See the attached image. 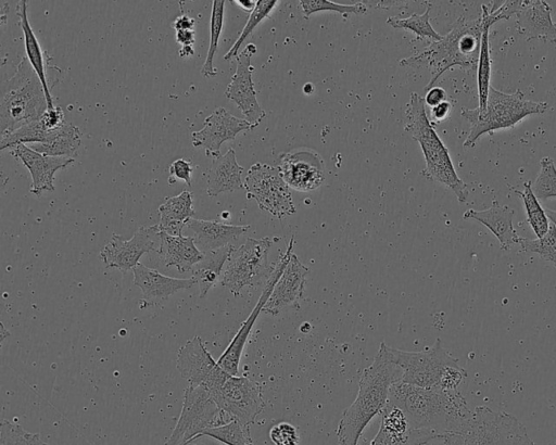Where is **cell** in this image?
Returning <instances> with one entry per match:
<instances>
[{"instance_id": "cell-25", "label": "cell", "mask_w": 556, "mask_h": 445, "mask_svg": "<svg viewBox=\"0 0 556 445\" xmlns=\"http://www.w3.org/2000/svg\"><path fill=\"white\" fill-rule=\"evenodd\" d=\"M187 227L194 233L193 239L198 249L211 252L231 244L249 229V225H228L217 220L191 218Z\"/></svg>"}, {"instance_id": "cell-6", "label": "cell", "mask_w": 556, "mask_h": 445, "mask_svg": "<svg viewBox=\"0 0 556 445\" xmlns=\"http://www.w3.org/2000/svg\"><path fill=\"white\" fill-rule=\"evenodd\" d=\"M548 107L547 102L526 99L519 89L513 93H506L491 86L484 110L462 109V116L471 126L463 145L472 148L482 135L515 127L529 115L544 114Z\"/></svg>"}, {"instance_id": "cell-9", "label": "cell", "mask_w": 556, "mask_h": 445, "mask_svg": "<svg viewBox=\"0 0 556 445\" xmlns=\"http://www.w3.org/2000/svg\"><path fill=\"white\" fill-rule=\"evenodd\" d=\"M274 240L248 238L243 244L233 249L225 264L220 283L233 295H239L245 287H254L268 279L274 270L268 263L269 249Z\"/></svg>"}, {"instance_id": "cell-21", "label": "cell", "mask_w": 556, "mask_h": 445, "mask_svg": "<svg viewBox=\"0 0 556 445\" xmlns=\"http://www.w3.org/2000/svg\"><path fill=\"white\" fill-rule=\"evenodd\" d=\"M308 272L309 269L292 253L262 312L276 316L286 307L296 304L303 294Z\"/></svg>"}, {"instance_id": "cell-5", "label": "cell", "mask_w": 556, "mask_h": 445, "mask_svg": "<svg viewBox=\"0 0 556 445\" xmlns=\"http://www.w3.org/2000/svg\"><path fill=\"white\" fill-rule=\"evenodd\" d=\"M48 109L42 84L26 58L3 85L0 103V136L37 122Z\"/></svg>"}, {"instance_id": "cell-1", "label": "cell", "mask_w": 556, "mask_h": 445, "mask_svg": "<svg viewBox=\"0 0 556 445\" xmlns=\"http://www.w3.org/2000/svg\"><path fill=\"white\" fill-rule=\"evenodd\" d=\"M389 403L400 407L410 428L441 435L456 431L471 415L462 393L425 389L399 381L389 393Z\"/></svg>"}, {"instance_id": "cell-26", "label": "cell", "mask_w": 556, "mask_h": 445, "mask_svg": "<svg viewBox=\"0 0 556 445\" xmlns=\"http://www.w3.org/2000/svg\"><path fill=\"white\" fill-rule=\"evenodd\" d=\"M159 238L156 253L167 268L175 267L178 272H187L204 257L193 237L172 236L160 231Z\"/></svg>"}, {"instance_id": "cell-40", "label": "cell", "mask_w": 556, "mask_h": 445, "mask_svg": "<svg viewBox=\"0 0 556 445\" xmlns=\"http://www.w3.org/2000/svg\"><path fill=\"white\" fill-rule=\"evenodd\" d=\"M300 7L304 17L307 18L312 14L320 11H332L346 17L348 14H365L367 7L364 2H355L353 4H340L329 0H301Z\"/></svg>"}, {"instance_id": "cell-11", "label": "cell", "mask_w": 556, "mask_h": 445, "mask_svg": "<svg viewBox=\"0 0 556 445\" xmlns=\"http://www.w3.org/2000/svg\"><path fill=\"white\" fill-rule=\"evenodd\" d=\"M247 199L256 201L262 211L281 219L295 213L290 187L277 166L253 164L244 178Z\"/></svg>"}, {"instance_id": "cell-35", "label": "cell", "mask_w": 556, "mask_h": 445, "mask_svg": "<svg viewBox=\"0 0 556 445\" xmlns=\"http://www.w3.org/2000/svg\"><path fill=\"white\" fill-rule=\"evenodd\" d=\"M515 192L525 204L529 226L532 228L536 238H542L549 228V221L545 209L541 206L538 198L531 189V183L528 181L525 182L523 190H516Z\"/></svg>"}, {"instance_id": "cell-18", "label": "cell", "mask_w": 556, "mask_h": 445, "mask_svg": "<svg viewBox=\"0 0 556 445\" xmlns=\"http://www.w3.org/2000/svg\"><path fill=\"white\" fill-rule=\"evenodd\" d=\"M277 167L287 185L298 191H313L325 180L323 158L313 150L283 153Z\"/></svg>"}, {"instance_id": "cell-4", "label": "cell", "mask_w": 556, "mask_h": 445, "mask_svg": "<svg viewBox=\"0 0 556 445\" xmlns=\"http://www.w3.org/2000/svg\"><path fill=\"white\" fill-rule=\"evenodd\" d=\"M405 117L404 130L418 142L425 156L426 167L421 174L450 188L459 202H465L468 196L467 185L457 175L447 148L429 119L425 100L417 92L409 96Z\"/></svg>"}, {"instance_id": "cell-50", "label": "cell", "mask_w": 556, "mask_h": 445, "mask_svg": "<svg viewBox=\"0 0 556 445\" xmlns=\"http://www.w3.org/2000/svg\"><path fill=\"white\" fill-rule=\"evenodd\" d=\"M178 54L182 59H188V58H190V56H192L194 54L193 47H191V46H189V47H181L178 50Z\"/></svg>"}, {"instance_id": "cell-19", "label": "cell", "mask_w": 556, "mask_h": 445, "mask_svg": "<svg viewBox=\"0 0 556 445\" xmlns=\"http://www.w3.org/2000/svg\"><path fill=\"white\" fill-rule=\"evenodd\" d=\"M380 415V428L369 445H426L443 438L437 432L410 428L404 411L389 402Z\"/></svg>"}, {"instance_id": "cell-15", "label": "cell", "mask_w": 556, "mask_h": 445, "mask_svg": "<svg viewBox=\"0 0 556 445\" xmlns=\"http://www.w3.org/2000/svg\"><path fill=\"white\" fill-rule=\"evenodd\" d=\"M159 232L157 225H153L139 227L128 240L113 233L99 256L105 268L118 269L122 272L132 270L143 254L155 249L156 240H160Z\"/></svg>"}, {"instance_id": "cell-38", "label": "cell", "mask_w": 556, "mask_h": 445, "mask_svg": "<svg viewBox=\"0 0 556 445\" xmlns=\"http://www.w3.org/2000/svg\"><path fill=\"white\" fill-rule=\"evenodd\" d=\"M518 245L523 252L539 254L541 258L551 262L556 268V228L553 224L549 225L547 232L542 238L520 237Z\"/></svg>"}, {"instance_id": "cell-51", "label": "cell", "mask_w": 556, "mask_h": 445, "mask_svg": "<svg viewBox=\"0 0 556 445\" xmlns=\"http://www.w3.org/2000/svg\"><path fill=\"white\" fill-rule=\"evenodd\" d=\"M545 213H546V216H547L548 220H551L552 224L556 228V211L549 209V208H545Z\"/></svg>"}, {"instance_id": "cell-34", "label": "cell", "mask_w": 556, "mask_h": 445, "mask_svg": "<svg viewBox=\"0 0 556 445\" xmlns=\"http://www.w3.org/2000/svg\"><path fill=\"white\" fill-rule=\"evenodd\" d=\"M202 436H210L226 445H253L250 428L236 419L205 429L195 440Z\"/></svg>"}, {"instance_id": "cell-23", "label": "cell", "mask_w": 556, "mask_h": 445, "mask_svg": "<svg viewBox=\"0 0 556 445\" xmlns=\"http://www.w3.org/2000/svg\"><path fill=\"white\" fill-rule=\"evenodd\" d=\"M552 8L543 0H521L516 16L517 30L527 40L543 39L556 43V23Z\"/></svg>"}, {"instance_id": "cell-29", "label": "cell", "mask_w": 556, "mask_h": 445, "mask_svg": "<svg viewBox=\"0 0 556 445\" xmlns=\"http://www.w3.org/2000/svg\"><path fill=\"white\" fill-rule=\"evenodd\" d=\"M160 231L172 236H182V229L194 215L192 193L182 191L177 195L166 198L159 206Z\"/></svg>"}, {"instance_id": "cell-48", "label": "cell", "mask_w": 556, "mask_h": 445, "mask_svg": "<svg viewBox=\"0 0 556 445\" xmlns=\"http://www.w3.org/2000/svg\"><path fill=\"white\" fill-rule=\"evenodd\" d=\"M194 29H184L176 31V42L181 47H193L195 38H194Z\"/></svg>"}, {"instance_id": "cell-16", "label": "cell", "mask_w": 556, "mask_h": 445, "mask_svg": "<svg viewBox=\"0 0 556 445\" xmlns=\"http://www.w3.org/2000/svg\"><path fill=\"white\" fill-rule=\"evenodd\" d=\"M255 52V46L250 43L237 55V68L225 91L226 98L238 106L244 119L251 123L254 128L266 116L256 99L252 80L254 67L251 65V58Z\"/></svg>"}, {"instance_id": "cell-45", "label": "cell", "mask_w": 556, "mask_h": 445, "mask_svg": "<svg viewBox=\"0 0 556 445\" xmlns=\"http://www.w3.org/2000/svg\"><path fill=\"white\" fill-rule=\"evenodd\" d=\"M452 111V103L448 100L443 101L442 103L430 107V122L434 125L440 123L448 117Z\"/></svg>"}, {"instance_id": "cell-36", "label": "cell", "mask_w": 556, "mask_h": 445, "mask_svg": "<svg viewBox=\"0 0 556 445\" xmlns=\"http://www.w3.org/2000/svg\"><path fill=\"white\" fill-rule=\"evenodd\" d=\"M429 13L430 4L427 5V9L421 14L413 13L405 18L390 16L387 20V24L393 28L410 30L416 35L417 39H429L431 41H438L443 36L437 33L430 24Z\"/></svg>"}, {"instance_id": "cell-8", "label": "cell", "mask_w": 556, "mask_h": 445, "mask_svg": "<svg viewBox=\"0 0 556 445\" xmlns=\"http://www.w3.org/2000/svg\"><path fill=\"white\" fill-rule=\"evenodd\" d=\"M379 348L402 369L401 382L419 387L440 389L446 370L458 365V359L444 348L440 338L430 347L420 352L394 348L384 342Z\"/></svg>"}, {"instance_id": "cell-7", "label": "cell", "mask_w": 556, "mask_h": 445, "mask_svg": "<svg viewBox=\"0 0 556 445\" xmlns=\"http://www.w3.org/2000/svg\"><path fill=\"white\" fill-rule=\"evenodd\" d=\"M442 441L444 445H535L515 416L486 406L476 407L470 417Z\"/></svg>"}, {"instance_id": "cell-46", "label": "cell", "mask_w": 556, "mask_h": 445, "mask_svg": "<svg viewBox=\"0 0 556 445\" xmlns=\"http://www.w3.org/2000/svg\"><path fill=\"white\" fill-rule=\"evenodd\" d=\"M426 106L433 107L443 101L447 100V94L443 88L432 87L426 91L424 98Z\"/></svg>"}, {"instance_id": "cell-30", "label": "cell", "mask_w": 556, "mask_h": 445, "mask_svg": "<svg viewBox=\"0 0 556 445\" xmlns=\"http://www.w3.org/2000/svg\"><path fill=\"white\" fill-rule=\"evenodd\" d=\"M235 246L229 244L225 247L206 252L204 257L191 269V277L199 285L200 297H205L207 292L220 281L222 274Z\"/></svg>"}, {"instance_id": "cell-37", "label": "cell", "mask_w": 556, "mask_h": 445, "mask_svg": "<svg viewBox=\"0 0 556 445\" xmlns=\"http://www.w3.org/2000/svg\"><path fill=\"white\" fill-rule=\"evenodd\" d=\"M277 0H257L254 10L250 13V16L240 33L239 37L231 46V48L224 55V60L229 61L231 58L239 54V49L244 40L252 34L256 26L265 18H267L274 8L277 5Z\"/></svg>"}, {"instance_id": "cell-28", "label": "cell", "mask_w": 556, "mask_h": 445, "mask_svg": "<svg viewBox=\"0 0 556 445\" xmlns=\"http://www.w3.org/2000/svg\"><path fill=\"white\" fill-rule=\"evenodd\" d=\"M16 15L20 18V25L23 31L24 47L27 60L42 84L48 102V109H51L54 106V103L47 77L46 64L48 61L45 59V52L29 24L26 1H18L16 7Z\"/></svg>"}, {"instance_id": "cell-27", "label": "cell", "mask_w": 556, "mask_h": 445, "mask_svg": "<svg viewBox=\"0 0 556 445\" xmlns=\"http://www.w3.org/2000/svg\"><path fill=\"white\" fill-rule=\"evenodd\" d=\"M243 167L236 158L233 149L225 154L213 157L212 165L206 175V193L216 196L223 192H231L244 188L242 181Z\"/></svg>"}, {"instance_id": "cell-42", "label": "cell", "mask_w": 556, "mask_h": 445, "mask_svg": "<svg viewBox=\"0 0 556 445\" xmlns=\"http://www.w3.org/2000/svg\"><path fill=\"white\" fill-rule=\"evenodd\" d=\"M269 437L274 445H300L296 428L289 422H279L269 430Z\"/></svg>"}, {"instance_id": "cell-3", "label": "cell", "mask_w": 556, "mask_h": 445, "mask_svg": "<svg viewBox=\"0 0 556 445\" xmlns=\"http://www.w3.org/2000/svg\"><path fill=\"white\" fill-rule=\"evenodd\" d=\"M480 17L467 20L460 16L451 30L438 41H431L421 52L402 59V66L427 67L431 79L425 86L428 91L443 73L459 66L464 69L477 68L482 37Z\"/></svg>"}, {"instance_id": "cell-44", "label": "cell", "mask_w": 556, "mask_h": 445, "mask_svg": "<svg viewBox=\"0 0 556 445\" xmlns=\"http://www.w3.org/2000/svg\"><path fill=\"white\" fill-rule=\"evenodd\" d=\"M39 123L46 131H52L60 128L64 123V112L61 106L54 105L39 118Z\"/></svg>"}, {"instance_id": "cell-33", "label": "cell", "mask_w": 556, "mask_h": 445, "mask_svg": "<svg viewBox=\"0 0 556 445\" xmlns=\"http://www.w3.org/2000/svg\"><path fill=\"white\" fill-rule=\"evenodd\" d=\"M482 24V23H481ZM481 48L477 65L478 106L482 111L486 106L488 96L491 87V58L489 34L491 26L482 24Z\"/></svg>"}, {"instance_id": "cell-2", "label": "cell", "mask_w": 556, "mask_h": 445, "mask_svg": "<svg viewBox=\"0 0 556 445\" xmlns=\"http://www.w3.org/2000/svg\"><path fill=\"white\" fill-rule=\"evenodd\" d=\"M402 376V369L379 348L372 363L362 371L356 398L338 423L339 445H357L367 424L383 410L390 389L401 381Z\"/></svg>"}, {"instance_id": "cell-13", "label": "cell", "mask_w": 556, "mask_h": 445, "mask_svg": "<svg viewBox=\"0 0 556 445\" xmlns=\"http://www.w3.org/2000/svg\"><path fill=\"white\" fill-rule=\"evenodd\" d=\"M176 367L189 385H203L211 395L231 376L212 357L199 335H194L180 346Z\"/></svg>"}, {"instance_id": "cell-32", "label": "cell", "mask_w": 556, "mask_h": 445, "mask_svg": "<svg viewBox=\"0 0 556 445\" xmlns=\"http://www.w3.org/2000/svg\"><path fill=\"white\" fill-rule=\"evenodd\" d=\"M225 1L214 0L212 3V13L210 20V44L206 59L201 67V74L204 77H215L217 71L214 66V56L217 52L219 37L224 25Z\"/></svg>"}, {"instance_id": "cell-49", "label": "cell", "mask_w": 556, "mask_h": 445, "mask_svg": "<svg viewBox=\"0 0 556 445\" xmlns=\"http://www.w3.org/2000/svg\"><path fill=\"white\" fill-rule=\"evenodd\" d=\"M236 4H238L240 8H242L244 11L247 12H252L256 5V1H252V0H245V1H242V0H239V1H233Z\"/></svg>"}, {"instance_id": "cell-10", "label": "cell", "mask_w": 556, "mask_h": 445, "mask_svg": "<svg viewBox=\"0 0 556 445\" xmlns=\"http://www.w3.org/2000/svg\"><path fill=\"white\" fill-rule=\"evenodd\" d=\"M225 416L203 385H188L179 418L164 445H188L205 429L228 422Z\"/></svg>"}, {"instance_id": "cell-14", "label": "cell", "mask_w": 556, "mask_h": 445, "mask_svg": "<svg viewBox=\"0 0 556 445\" xmlns=\"http://www.w3.org/2000/svg\"><path fill=\"white\" fill-rule=\"evenodd\" d=\"M293 244L294 238L292 237L286 251L280 254L278 262L275 264L273 272L266 280L262 294L260 295L254 308L250 313L249 317L241 323L238 332L235 334L228 346L217 359L218 365L231 376H238L241 355L253 325L255 323L258 315L262 313L263 307L266 304L271 291L274 290L276 282L288 265L293 253Z\"/></svg>"}, {"instance_id": "cell-20", "label": "cell", "mask_w": 556, "mask_h": 445, "mask_svg": "<svg viewBox=\"0 0 556 445\" xmlns=\"http://www.w3.org/2000/svg\"><path fill=\"white\" fill-rule=\"evenodd\" d=\"M12 149L11 155L21 161L30 173V193L35 195H40L45 191H54V174L75 162L73 157L46 156L26 144H17Z\"/></svg>"}, {"instance_id": "cell-31", "label": "cell", "mask_w": 556, "mask_h": 445, "mask_svg": "<svg viewBox=\"0 0 556 445\" xmlns=\"http://www.w3.org/2000/svg\"><path fill=\"white\" fill-rule=\"evenodd\" d=\"M46 156L73 157L80 145V131L71 123H64L60 135L49 143L26 144Z\"/></svg>"}, {"instance_id": "cell-24", "label": "cell", "mask_w": 556, "mask_h": 445, "mask_svg": "<svg viewBox=\"0 0 556 445\" xmlns=\"http://www.w3.org/2000/svg\"><path fill=\"white\" fill-rule=\"evenodd\" d=\"M514 215L515 211L513 208L493 201L486 209H467L463 218L466 220L473 219L485 226L498 240L501 250L509 251L511 246L518 244L520 239L514 228Z\"/></svg>"}, {"instance_id": "cell-47", "label": "cell", "mask_w": 556, "mask_h": 445, "mask_svg": "<svg viewBox=\"0 0 556 445\" xmlns=\"http://www.w3.org/2000/svg\"><path fill=\"white\" fill-rule=\"evenodd\" d=\"M195 25V20L188 16L185 13H181L178 17H176L172 24L175 31L184 30V29H193Z\"/></svg>"}, {"instance_id": "cell-39", "label": "cell", "mask_w": 556, "mask_h": 445, "mask_svg": "<svg viewBox=\"0 0 556 445\" xmlns=\"http://www.w3.org/2000/svg\"><path fill=\"white\" fill-rule=\"evenodd\" d=\"M538 200L556 198V166L552 157L544 156L540 161V171L531 183Z\"/></svg>"}, {"instance_id": "cell-41", "label": "cell", "mask_w": 556, "mask_h": 445, "mask_svg": "<svg viewBox=\"0 0 556 445\" xmlns=\"http://www.w3.org/2000/svg\"><path fill=\"white\" fill-rule=\"evenodd\" d=\"M0 445H48L38 433L27 432L21 424L3 420L0 427Z\"/></svg>"}, {"instance_id": "cell-43", "label": "cell", "mask_w": 556, "mask_h": 445, "mask_svg": "<svg viewBox=\"0 0 556 445\" xmlns=\"http://www.w3.org/2000/svg\"><path fill=\"white\" fill-rule=\"evenodd\" d=\"M192 171L193 167L191 161L177 158L168 167V183L174 185L177 180H182L187 186H191Z\"/></svg>"}, {"instance_id": "cell-17", "label": "cell", "mask_w": 556, "mask_h": 445, "mask_svg": "<svg viewBox=\"0 0 556 445\" xmlns=\"http://www.w3.org/2000/svg\"><path fill=\"white\" fill-rule=\"evenodd\" d=\"M202 129L191 134L193 147H202L207 156H219L220 145L235 140L241 131L251 130L254 126L244 118L230 114L226 109L219 106L204 119Z\"/></svg>"}, {"instance_id": "cell-22", "label": "cell", "mask_w": 556, "mask_h": 445, "mask_svg": "<svg viewBox=\"0 0 556 445\" xmlns=\"http://www.w3.org/2000/svg\"><path fill=\"white\" fill-rule=\"evenodd\" d=\"M134 284L142 292V300L148 305H159L170 295L197 284L194 278L179 279L164 276L155 269L139 263L132 270Z\"/></svg>"}, {"instance_id": "cell-12", "label": "cell", "mask_w": 556, "mask_h": 445, "mask_svg": "<svg viewBox=\"0 0 556 445\" xmlns=\"http://www.w3.org/2000/svg\"><path fill=\"white\" fill-rule=\"evenodd\" d=\"M211 396L229 419L249 428L265 407L260 383L243 376H230Z\"/></svg>"}]
</instances>
